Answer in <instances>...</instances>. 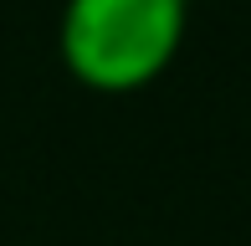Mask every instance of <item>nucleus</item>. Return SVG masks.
<instances>
[{"label":"nucleus","instance_id":"obj_1","mask_svg":"<svg viewBox=\"0 0 251 246\" xmlns=\"http://www.w3.org/2000/svg\"><path fill=\"white\" fill-rule=\"evenodd\" d=\"M190 0H67L56 51L93 93H139L185 47Z\"/></svg>","mask_w":251,"mask_h":246}]
</instances>
